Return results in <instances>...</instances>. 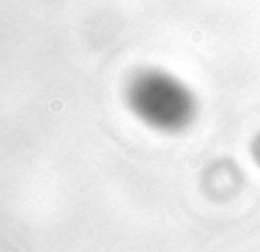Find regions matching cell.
<instances>
[{
  "mask_svg": "<svg viewBox=\"0 0 260 252\" xmlns=\"http://www.w3.org/2000/svg\"><path fill=\"white\" fill-rule=\"evenodd\" d=\"M126 99L137 116L157 129H179L195 111V97L188 87L157 67L140 69L131 76Z\"/></svg>",
  "mask_w": 260,
  "mask_h": 252,
  "instance_id": "1",
  "label": "cell"
}]
</instances>
